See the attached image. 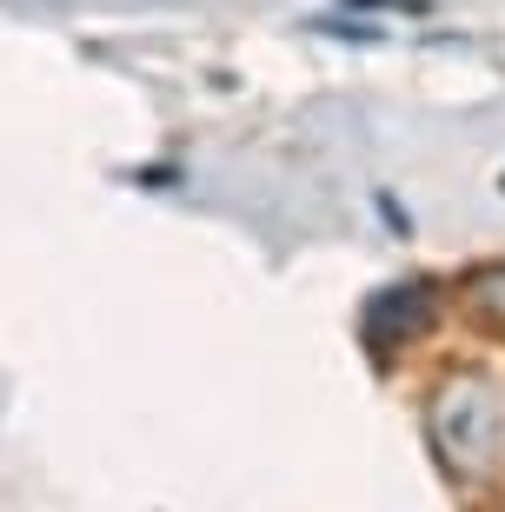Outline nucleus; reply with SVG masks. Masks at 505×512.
Masks as SVG:
<instances>
[{
  "mask_svg": "<svg viewBox=\"0 0 505 512\" xmlns=\"http://www.w3.org/2000/svg\"><path fill=\"white\" fill-rule=\"evenodd\" d=\"M432 433L446 446V459L459 473H492L505 459V393L479 373L452 380L439 393V413H432Z\"/></svg>",
  "mask_w": 505,
  "mask_h": 512,
  "instance_id": "1",
  "label": "nucleus"
}]
</instances>
